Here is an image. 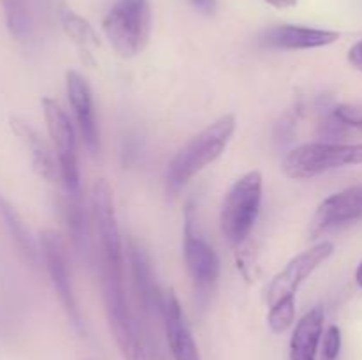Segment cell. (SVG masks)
<instances>
[{
	"label": "cell",
	"instance_id": "6",
	"mask_svg": "<svg viewBox=\"0 0 362 360\" xmlns=\"http://www.w3.org/2000/svg\"><path fill=\"white\" fill-rule=\"evenodd\" d=\"M42 113H45L46 127L55 148L57 161L60 168V180L64 182V189L69 193L80 191V169H78V148L76 133L67 116L66 109L59 104V101L52 97L41 99Z\"/></svg>",
	"mask_w": 362,
	"mask_h": 360
},
{
	"label": "cell",
	"instance_id": "12",
	"mask_svg": "<svg viewBox=\"0 0 362 360\" xmlns=\"http://www.w3.org/2000/svg\"><path fill=\"white\" fill-rule=\"evenodd\" d=\"M339 39V32L325 30V28L303 27V25H272L258 34V46L267 49H315L332 44Z\"/></svg>",
	"mask_w": 362,
	"mask_h": 360
},
{
	"label": "cell",
	"instance_id": "19",
	"mask_svg": "<svg viewBox=\"0 0 362 360\" xmlns=\"http://www.w3.org/2000/svg\"><path fill=\"white\" fill-rule=\"evenodd\" d=\"M59 20L67 37L80 48L81 55L92 56V53L101 46V41H99V35L94 30V27L85 18L74 13L71 7L64 6V4L59 7Z\"/></svg>",
	"mask_w": 362,
	"mask_h": 360
},
{
	"label": "cell",
	"instance_id": "5",
	"mask_svg": "<svg viewBox=\"0 0 362 360\" xmlns=\"http://www.w3.org/2000/svg\"><path fill=\"white\" fill-rule=\"evenodd\" d=\"M184 261L194 289L198 292V299L205 302L219 279L221 261L214 247L198 233L193 203L187 205L184 214Z\"/></svg>",
	"mask_w": 362,
	"mask_h": 360
},
{
	"label": "cell",
	"instance_id": "1",
	"mask_svg": "<svg viewBox=\"0 0 362 360\" xmlns=\"http://www.w3.org/2000/svg\"><path fill=\"white\" fill-rule=\"evenodd\" d=\"M235 116L223 115L191 138L168 162L165 175L166 193L177 196L194 175L221 157L235 133Z\"/></svg>",
	"mask_w": 362,
	"mask_h": 360
},
{
	"label": "cell",
	"instance_id": "23",
	"mask_svg": "<svg viewBox=\"0 0 362 360\" xmlns=\"http://www.w3.org/2000/svg\"><path fill=\"white\" fill-rule=\"evenodd\" d=\"M341 328L338 325H331L325 330L324 341H322V352H324L325 360H336L341 353Z\"/></svg>",
	"mask_w": 362,
	"mask_h": 360
},
{
	"label": "cell",
	"instance_id": "2",
	"mask_svg": "<svg viewBox=\"0 0 362 360\" xmlns=\"http://www.w3.org/2000/svg\"><path fill=\"white\" fill-rule=\"evenodd\" d=\"M264 176L260 172L244 173L230 186L219 212V228L230 246H240L253 232L262 207Z\"/></svg>",
	"mask_w": 362,
	"mask_h": 360
},
{
	"label": "cell",
	"instance_id": "28",
	"mask_svg": "<svg viewBox=\"0 0 362 360\" xmlns=\"http://www.w3.org/2000/svg\"><path fill=\"white\" fill-rule=\"evenodd\" d=\"M131 360H148V356H147V352H145L144 344H138V348L134 349V353H133V359H131Z\"/></svg>",
	"mask_w": 362,
	"mask_h": 360
},
{
	"label": "cell",
	"instance_id": "25",
	"mask_svg": "<svg viewBox=\"0 0 362 360\" xmlns=\"http://www.w3.org/2000/svg\"><path fill=\"white\" fill-rule=\"evenodd\" d=\"M191 4L205 16H214L218 11V0H191Z\"/></svg>",
	"mask_w": 362,
	"mask_h": 360
},
{
	"label": "cell",
	"instance_id": "29",
	"mask_svg": "<svg viewBox=\"0 0 362 360\" xmlns=\"http://www.w3.org/2000/svg\"><path fill=\"white\" fill-rule=\"evenodd\" d=\"M356 282L359 288H362V261L357 265V268H356Z\"/></svg>",
	"mask_w": 362,
	"mask_h": 360
},
{
	"label": "cell",
	"instance_id": "10",
	"mask_svg": "<svg viewBox=\"0 0 362 360\" xmlns=\"http://www.w3.org/2000/svg\"><path fill=\"white\" fill-rule=\"evenodd\" d=\"M334 253V244L331 240H320L310 249L303 251L296 258L286 263L281 272L274 275L267 288V306H272L278 300L285 299L288 295H297V289L300 288L304 281L317 270L320 265H324Z\"/></svg>",
	"mask_w": 362,
	"mask_h": 360
},
{
	"label": "cell",
	"instance_id": "9",
	"mask_svg": "<svg viewBox=\"0 0 362 360\" xmlns=\"http://www.w3.org/2000/svg\"><path fill=\"white\" fill-rule=\"evenodd\" d=\"M39 246H41V258L45 261L49 281H52L53 288H55L57 296H59L67 318H69V321L78 332H83V320H81L80 307H78L73 284H71L69 265H67V256L62 240H60L57 233L42 232Z\"/></svg>",
	"mask_w": 362,
	"mask_h": 360
},
{
	"label": "cell",
	"instance_id": "24",
	"mask_svg": "<svg viewBox=\"0 0 362 360\" xmlns=\"http://www.w3.org/2000/svg\"><path fill=\"white\" fill-rule=\"evenodd\" d=\"M346 59H349L350 66L356 67L357 71H362V41H357L356 44H352Z\"/></svg>",
	"mask_w": 362,
	"mask_h": 360
},
{
	"label": "cell",
	"instance_id": "16",
	"mask_svg": "<svg viewBox=\"0 0 362 360\" xmlns=\"http://www.w3.org/2000/svg\"><path fill=\"white\" fill-rule=\"evenodd\" d=\"M129 263L131 274H133L134 289H136L138 302H140L141 311L147 316H161L163 295L165 293L159 289L156 282L154 274H152V265L148 260L147 253L138 242L131 240L129 242Z\"/></svg>",
	"mask_w": 362,
	"mask_h": 360
},
{
	"label": "cell",
	"instance_id": "7",
	"mask_svg": "<svg viewBox=\"0 0 362 360\" xmlns=\"http://www.w3.org/2000/svg\"><path fill=\"white\" fill-rule=\"evenodd\" d=\"M352 145L315 141L292 148L281 162V169L288 179L308 180L332 172V169L350 166Z\"/></svg>",
	"mask_w": 362,
	"mask_h": 360
},
{
	"label": "cell",
	"instance_id": "20",
	"mask_svg": "<svg viewBox=\"0 0 362 360\" xmlns=\"http://www.w3.org/2000/svg\"><path fill=\"white\" fill-rule=\"evenodd\" d=\"M62 210H64V219H66V224H67V232H69L74 246H76L80 251L85 249L88 242V233H87V214H85L83 200H81V191H78V193H69V191H66Z\"/></svg>",
	"mask_w": 362,
	"mask_h": 360
},
{
	"label": "cell",
	"instance_id": "21",
	"mask_svg": "<svg viewBox=\"0 0 362 360\" xmlns=\"http://www.w3.org/2000/svg\"><path fill=\"white\" fill-rule=\"evenodd\" d=\"M6 25L11 35L16 39H25L30 32V16L25 0H0Z\"/></svg>",
	"mask_w": 362,
	"mask_h": 360
},
{
	"label": "cell",
	"instance_id": "22",
	"mask_svg": "<svg viewBox=\"0 0 362 360\" xmlns=\"http://www.w3.org/2000/svg\"><path fill=\"white\" fill-rule=\"evenodd\" d=\"M296 295H288L269 306L267 325L272 334H283L288 330L296 321Z\"/></svg>",
	"mask_w": 362,
	"mask_h": 360
},
{
	"label": "cell",
	"instance_id": "8",
	"mask_svg": "<svg viewBox=\"0 0 362 360\" xmlns=\"http://www.w3.org/2000/svg\"><path fill=\"white\" fill-rule=\"evenodd\" d=\"M90 205L99 239V260L124 267V247L113 205V193L105 179H98L92 186Z\"/></svg>",
	"mask_w": 362,
	"mask_h": 360
},
{
	"label": "cell",
	"instance_id": "17",
	"mask_svg": "<svg viewBox=\"0 0 362 360\" xmlns=\"http://www.w3.org/2000/svg\"><path fill=\"white\" fill-rule=\"evenodd\" d=\"M325 313L322 306H315L299 321L290 337L288 360H317L318 346L324 335Z\"/></svg>",
	"mask_w": 362,
	"mask_h": 360
},
{
	"label": "cell",
	"instance_id": "14",
	"mask_svg": "<svg viewBox=\"0 0 362 360\" xmlns=\"http://www.w3.org/2000/svg\"><path fill=\"white\" fill-rule=\"evenodd\" d=\"M161 320L173 360H200V349L187 327L182 307L173 289H168L163 295Z\"/></svg>",
	"mask_w": 362,
	"mask_h": 360
},
{
	"label": "cell",
	"instance_id": "15",
	"mask_svg": "<svg viewBox=\"0 0 362 360\" xmlns=\"http://www.w3.org/2000/svg\"><path fill=\"white\" fill-rule=\"evenodd\" d=\"M9 126L13 129L14 136L23 143L25 150L28 152V157H30V164L34 168V172L45 180H48V182L60 180L59 161L55 159L48 143L42 140L39 131L28 120L18 115L11 116Z\"/></svg>",
	"mask_w": 362,
	"mask_h": 360
},
{
	"label": "cell",
	"instance_id": "26",
	"mask_svg": "<svg viewBox=\"0 0 362 360\" xmlns=\"http://www.w3.org/2000/svg\"><path fill=\"white\" fill-rule=\"evenodd\" d=\"M350 164H362V143H354L350 152Z\"/></svg>",
	"mask_w": 362,
	"mask_h": 360
},
{
	"label": "cell",
	"instance_id": "13",
	"mask_svg": "<svg viewBox=\"0 0 362 360\" xmlns=\"http://www.w3.org/2000/svg\"><path fill=\"white\" fill-rule=\"evenodd\" d=\"M66 90L69 97V104L73 108L74 119H76L80 134L83 143L92 155L99 154L101 150V136H99L98 119H95L94 99L88 81L76 71L66 73Z\"/></svg>",
	"mask_w": 362,
	"mask_h": 360
},
{
	"label": "cell",
	"instance_id": "11",
	"mask_svg": "<svg viewBox=\"0 0 362 360\" xmlns=\"http://www.w3.org/2000/svg\"><path fill=\"white\" fill-rule=\"evenodd\" d=\"M362 221V184L331 194L318 205L310 221V239L336 232Z\"/></svg>",
	"mask_w": 362,
	"mask_h": 360
},
{
	"label": "cell",
	"instance_id": "3",
	"mask_svg": "<svg viewBox=\"0 0 362 360\" xmlns=\"http://www.w3.org/2000/svg\"><path fill=\"white\" fill-rule=\"evenodd\" d=\"M152 14L148 0H117L103 20L110 46L122 59L140 55L148 44Z\"/></svg>",
	"mask_w": 362,
	"mask_h": 360
},
{
	"label": "cell",
	"instance_id": "4",
	"mask_svg": "<svg viewBox=\"0 0 362 360\" xmlns=\"http://www.w3.org/2000/svg\"><path fill=\"white\" fill-rule=\"evenodd\" d=\"M122 270L124 267L99 260V277H101L99 281H101L103 300H105L110 328H112L113 337H115L124 359L131 360L134 349L138 348V344H141V341L138 339L136 327H134L129 307H127Z\"/></svg>",
	"mask_w": 362,
	"mask_h": 360
},
{
	"label": "cell",
	"instance_id": "27",
	"mask_svg": "<svg viewBox=\"0 0 362 360\" xmlns=\"http://www.w3.org/2000/svg\"><path fill=\"white\" fill-rule=\"evenodd\" d=\"M264 2L276 7V9H288V7L297 6V0H264Z\"/></svg>",
	"mask_w": 362,
	"mask_h": 360
},
{
	"label": "cell",
	"instance_id": "18",
	"mask_svg": "<svg viewBox=\"0 0 362 360\" xmlns=\"http://www.w3.org/2000/svg\"><path fill=\"white\" fill-rule=\"evenodd\" d=\"M0 224L4 226L9 239L13 240L14 247L21 254V258L30 267H37L39 261H41V246L35 240V236L32 235L30 228L23 221V217L18 214L16 208L2 194H0Z\"/></svg>",
	"mask_w": 362,
	"mask_h": 360
}]
</instances>
